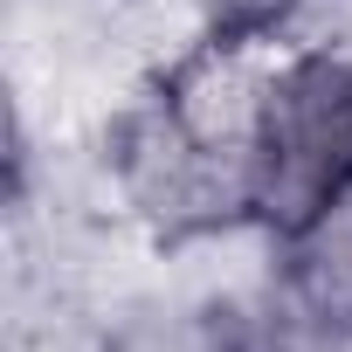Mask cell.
I'll use <instances>...</instances> for the list:
<instances>
[{"mask_svg": "<svg viewBox=\"0 0 352 352\" xmlns=\"http://www.w3.org/2000/svg\"><path fill=\"white\" fill-rule=\"evenodd\" d=\"M276 263L290 311L331 338H352V194H338L304 235L276 242Z\"/></svg>", "mask_w": 352, "mask_h": 352, "instance_id": "cell-3", "label": "cell"}, {"mask_svg": "<svg viewBox=\"0 0 352 352\" xmlns=\"http://www.w3.org/2000/svg\"><path fill=\"white\" fill-rule=\"evenodd\" d=\"M338 194H352V56L331 42H290L270 76L256 228L270 242H290Z\"/></svg>", "mask_w": 352, "mask_h": 352, "instance_id": "cell-2", "label": "cell"}, {"mask_svg": "<svg viewBox=\"0 0 352 352\" xmlns=\"http://www.w3.org/2000/svg\"><path fill=\"white\" fill-rule=\"evenodd\" d=\"M290 42L201 35L152 69L111 124V187L124 214L166 242H208L256 228L270 76Z\"/></svg>", "mask_w": 352, "mask_h": 352, "instance_id": "cell-1", "label": "cell"}, {"mask_svg": "<svg viewBox=\"0 0 352 352\" xmlns=\"http://www.w3.org/2000/svg\"><path fill=\"white\" fill-rule=\"evenodd\" d=\"M97 352H263V338L228 304H145L118 318Z\"/></svg>", "mask_w": 352, "mask_h": 352, "instance_id": "cell-4", "label": "cell"}, {"mask_svg": "<svg viewBox=\"0 0 352 352\" xmlns=\"http://www.w3.org/2000/svg\"><path fill=\"white\" fill-rule=\"evenodd\" d=\"M318 8L331 0H194V21L221 42H290Z\"/></svg>", "mask_w": 352, "mask_h": 352, "instance_id": "cell-5", "label": "cell"}]
</instances>
